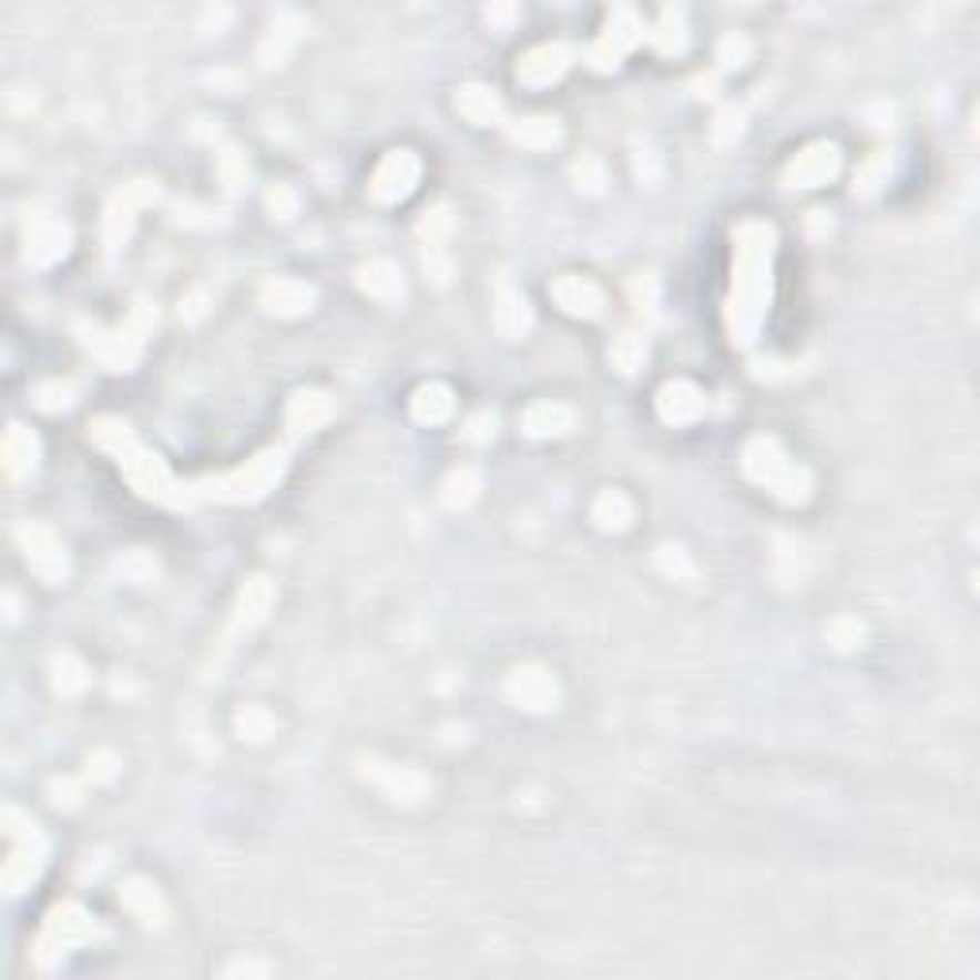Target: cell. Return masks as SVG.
I'll return each mask as SVG.
<instances>
[{"label": "cell", "mask_w": 980, "mask_h": 980, "mask_svg": "<svg viewBox=\"0 0 980 980\" xmlns=\"http://www.w3.org/2000/svg\"><path fill=\"white\" fill-rule=\"evenodd\" d=\"M770 257L774 231L766 223H743L735 231V276H732V307L728 329L739 345L755 341L758 323L770 303Z\"/></svg>", "instance_id": "obj_1"}, {"label": "cell", "mask_w": 980, "mask_h": 980, "mask_svg": "<svg viewBox=\"0 0 980 980\" xmlns=\"http://www.w3.org/2000/svg\"><path fill=\"white\" fill-rule=\"evenodd\" d=\"M743 476L758 487H770L789 506L805 502L808 490H813V476L805 468H797L774 437H751L747 449H743Z\"/></svg>", "instance_id": "obj_2"}, {"label": "cell", "mask_w": 980, "mask_h": 980, "mask_svg": "<svg viewBox=\"0 0 980 980\" xmlns=\"http://www.w3.org/2000/svg\"><path fill=\"white\" fill-rule=\"evenodd\" d=\"M284 468H287V449L284 445H276V449H265V452L253 456V460H245L238 471H231V476L196 483V494L218 498V502H257V498H265L268 490L276 487V479L284 476Z\"/></svg>", "instance_id": "obj_3"}, {"label": "cell", "mask_w": 980, "mask_h": 980, "mask_svg": "<svg viewBox=\"0 0 980 980\" xmlns=\"http://www.w3.org/2000/svg\"><path fill=\"white\" fill-rule=\"evenodd\" d=\"M157 326V315L154 307H146V303H139V307L131 310V318H126V326L120 329H96V326H84V345H89V353L100 360V365H108L112 371H126L134 368V360L142 357V341L150 337V329Z\"/></svg>", "instance_id": "obj_4"}, {"label": "cell", "mask_w": 980, "mask_h": 980, "mask_svg": "<svg viewBox=\"0 0 980 980\" xmlns=\"http://www.w3.org/2000/svg\"><path fill=\"white\" fill-rule=\"evenodd\" d=\"M96 939H104V927H100L96 919H92L89 911L81 908V904H62V908L50 911L47 927H42V935H39V942H35L39 969H54L70 950H78V946H89V942H96Z\"/></svg>", "instance_id": "obj_5"}, {"label": "cell", "mask_w": 980, "mask_h": 980, "mask_svg": "<svg viewBox=\"0 0 980 980\" xmlns=\"http://www.w3.org/2000/svg\"><path fill=\"white\" fill-rule=\"evenodd\" d=\"M16 540H20L28 568L35 571L42 582H62L65 574H70V555H65V544L50 525H42V521H23V525L16 529Z\"/></svg>", "instance_id": "obj_6"}, {"label": "cell", "mask_w": 980, "mask_h": 980, "mask_svg": "<svg viewBox=\"0 0 980 980\" xmlns=\"http://www.w3.org/2000/svg\"><path fill=\"white\" fill-rule=\"evenodd\" d=\"M365 777L384 793L395 805H421V800L433 793V782H429L426 770L418 766H402V763H384V758H365Z\"/></svg>", "instance_id": "obj_7"}, {"label": "cell", "mask_w": 980, "mask_h": 980, "mask_svg": "<svg viewBox=\"0 0 980 980\" xmlns=\"http://www.w3.org/2000/svg\"><path fill=\"white\" fill-rule=\"evenodd\" d=\"M120 463H123V471H126V479H131V487L139 490V494H146V498H157V502H181V498L173 494V476H169V468L162 460H157L154 452H146L142 449L139 441H126L120 452Z\"/></svg>", "instance_id": "obj_8"}, {"label": "cell", "mask_w": 980, "mask_h": 980, "mask_svg": "<svg viewBox=\"0 0 980 980\" xmlns=\"http://www.w3.org/2000/svg\"><path fill=\"white\" fill-rule=\"evenodd\" d=\"M418 176H421L418 157H414L410 150H391V154L376 165V173H371L368 192L376 204H399V200H407L414 192Z\"/></svg>", "instance_id": "obj_9"}, {"label": "cell", "mask_w": 980, "mask_h": 980, "mask_svg": "<svg viewBox=\"0 0 980 980\" xmlns=\"http://www.w3.org/2000/svg\"><path fill=\"white\" fill-rule=\"evenodd\" d=\"M644 35L647 31H644V23H640V16L632 12V8H616V12L610 16V23H605L602 39H598L594 50H590V62H594L598 70H613V65L621 62V58L629 54Z\"/></svg>", "instance_id": "obj_10"}, {"label": "cell", "mask_w": 980, "mask_h": 980, "mask_svg": "<svg viewBox=\"0 0 980 980\" xmlns=\"http://www.w3.org/2000/svg\"><path fill=\"white\" fill-rule=\"evenodd\" d=\"M506 697L513 701L518 708H525V713H548V708H555V701H560V686H555V678L544 671V666H513L510 678H506Z\"/></svg>", "instance_id": "obj_11"}, {"label": "cell", "mask_w": 980, "mask_h": 980, "mask_svg": "<svg viewBox=\"0 0 980 980\" xmlns=\"http://www.w3.org/2000/svg\"><path fill=\"white\" fill-rule=\"evenodd\" d=\"M70 242H73L70 226H65L62 218L35 215V218H28V231H23V257H28L31 265L47 268L70 253Z\"/></svg>", "instance_id": "obj_12"}, {"label": "cell", "mask_w": 980, "mask_h": 980, "mask_svg": "<svg viewBox=\"0 0 980 980\" xmlns=\"http://www.w3.org/2000/svg\"><path fill=\"white\" fill-rule=\"evenodd\" d=\"M154 196H157L154 184L134 181V184H123V188L115 192L112 200H108V211H104V242L112 245V249L126 242V234H131V226H134V211L146 207Z\"/></svg>", "instance_id": "obj_13"}, {"label": "cell", "mask_w": 980, "mask_h": 980, "mask_svg": "<svg viewBox=\"0 0 980 980\" xmlns=\"http://www.w3.org/2000/svg\"><path fill=\"white\" fill-rule=\"evenodd\" d=\"M839 173V150L831 142H813L805 146L789 165H785L782 181L789 188H816V184H827L831 176Z\"/></svg>", "instance_id": "obj_14"}, {"label": "cell", "mask_w": 980, "mask_h": 980, "mask_svg": "<svg viewBox=\"0 0 980 980\" xmlns=\"http://www.w3.org/2000/svg\"><path fill=\"white\" fill-rule=\"evenodd\" d=\"M571 58H574V50L563 47V42H540V47H532L529 54L518 62V81L532 84V89L560 81L563 73H568Z\"/></svg>", "instance_id": "obj_15"}, {"label": "cell", "mask_w": 980, "mask_h": 980, "mask_svg": "<svg viewBox=\"0 0 980 980\" xmlns=\"http://www.w3.org/2000/svg\"><path fill=\"white\" fill-rule=\"evenodd\" d=\"M552 299L560 303V310H568L571 318H598L605 307L602 287H598L594 280H586V276H574V273L555 276Z\"/></svg>", "instance_id": "obj_16"}, {"label": "cell", "mask_w": 980, "mask_h": 980, "mask_svg": "<svg viewBox=\"0 0 980 980\" xmlns=\"http://www.w3.org/2000/svg\"><path fill=\"white\" fill-rule=\"evenodd\" d=\"M261 307H265L268 315L299 318L315 307V287L303 284V280H292V276H276V280H268L265 287H261Z\"/></svg>", "instance_id": "obj_17"}, {"label": "cell", "mask_w": 980, "mask_h": 980, "mask_svg": "<svg viewBox=\"0 0 980 980\" xmlns=\"http://www.w3.org/2000/svg\"><path fill=\"white\" fill-rule=\"evenodd\" d=\"M42 861H47V839H42V835H35V839H16L12 855L4 861V874H0L4 889L12 892V897L23 892L42 874Z\"/></svg>", "instance_id": "obj_18"}, {"label": "cell", "mask_w": 980, "mask_h": 980, "mask_svg": "<svg viewBox=\"0 0 980 980\" xmlns=\"http://www.w3.org/2000/svg\"><path fill=\"white\" fill-rule=\"evenodd\" d=\"M529 303L521 299V292L506 276H494V329L502 337H510V341H518V337L529 334Z\"/></svg>", "instance_id": "obj_19"}, {"label": "cell", "mask_w": 980, "mask_h": 980, "mask_svg": "<svg viewBox=\"0 0 980 980\" xmlns=\"http://www.w3.org/2000/svg\"><path fill=\"white\" fill-rule=\"evenodd\" d=\"M655 410L659 418L671 421V426H690V421H697L701 410H705V395H701L694 384H686V379H671V384L659 387Z\"/></svg>", "instance_id": "obj_20"}, {"label": "cell", "mask_w": 980, "mask_h": 980, "mask_svg": "<svg viewBox=\"0 0 980 980\" xmlns=\"http://www.w3.org/2000/svg\"><path fill=\"white\" fill-rule=\"evenodd\" d=\"M574 410L563 407V402H532V407L521 414V429H525V437H537V441H548V437H568L574 429Z\"/></svg>", "instance_id": "obj_21"}, {"label": "cell", "mask_w": 980, "mask_h": 980, "mask_svg": "<svg viewBox=\"0 0 980 980\" xmlns=\"http://www.w3.org/2000/svg\"><path fill=\"white\" fill-rule=\"evenodd\" d=\"M276 605V590L268 579H249L245 582V590L238 594V605H234V632H249L257 629L261 621H265L268 613H273Z\"/></svg>", "instance_id": "obj_22"}, {"label": "cell", "mask_w": 980, "mask_h": 980, "mask_svg": "<svg viewBox=\"0 0 980 980\" xmlns=\"http://www.w3.org/2000/svg\"><path fill=\"white\" fill-rule=\"evenodd\" d=\"M4 471L8 479H28L31 471H35L39 463V441L35 433H31L28 426H20V421H12L4 433Z\"/></svg>", "instance_id": "obj_23"}, {"label": "cell", "mask_w": 980, "mask_h": 980, "mask_svg": "<svg viewBox=\"0 0 980 980\" xmlns=\"http://www.w3.org/2000/svg\"><path fill=\"white\" fill-rule=\"evenodd\" d=\"M357 287L379 303H395V299H402V273L395 261L376 257V261H368V265H360Z\"/></svg>", "instance_id": "obj_24"}, {"label": "cell", "mask_w": 980, "mask_h": 980, "mask_svg": "<svg viewBox=\"0 0 980 980\" xmlns=\"http://www.w3.org/2000/svg\"><path fill=\"white\" fill-rule=\"evenodd\" d=\"M329 414H334V402H329L326 391H299L287 402V429L292 433H315L323 421H329Z\"/></svg>", "instance_id": "obj_25"}, {"label": "cell", "mask_w": 980, "mask_h": 980, "mask_svg": "<svg viewBox=\"0 0 980 980\" xmlns=\"http://www.w3.org/2000/svg\"><path fill=\"white\" fill-rule=\"evenodd\" d=\"M456 108L468 123L476 126H490V123H502V100L490 84H463L460 96H456Z\"/></svg>", "instance_id": "obj_26"}, {"label": "cell", "mask_w": 980, "mask_h": 980, "mask_svg": "<svg viewBox=\"0 0 980 980\" xmlns=\"http://www.w3.org/2000/svg\"><path fill=\"white\" fill-rule=\"evenodd\" d=\"M120 904L131 911V916H139L142 923H162L165 919L162 892H157V885L146 881V877H131V881L120 889Z\"/></svg>", "instance_id": "obj_27"}, {"label": "cell", "mask_w": 980, "mask_h": 980, "mask_svg": "<svg viewBox=\"0 0 980 980\" xmlns=\"http://www.w3.org/2000/svg\"><path fill=\"white\" fill-rule=\"evenodd\" d=\"M452 410H456V399L445 384H421L410 399V414L421 426H441V421L452 418Z\"/></svg>", "instance_id": "obj_28"}, {"label": "cell", "mask_w": 980, "mask_h": 980, "mask_svg": "<svg viewBox=\"0 0 980 980\" xmlns=\"http://www.w3.org/2000/svg\"><path fill=\"white\" fill-rule=\"evenodd\" d=\"M590 518L605 532H624L632 525V518H636V506H632V498L624 490H602L594 498V506H590Z\"/></svg>", "instance_id": "obj_29"}, {"label": "cell", "mask_w": 980, "mask_h": 980, "mask_svg": "<svg viewBox=\"0 0 980 980\" xmlns=\"http://www.w3.org/2000/svg\"><path fill=\"white\" fill-rule=\"evenodd\" d=\"M299 31H303L299 16H280V20L273 23V31H268V39L261 42V62H265V65H280L284 58L292 54L295 42H299Z\"/></svg>", "instance_id": "obj_30"}, {"label": "cell", "mask_w": 980, "mask_h": 980, "mask_svg": "<svg viewBox=\"0 0 980 980\" xmlns=\"http://www.w3.org/2000/svg\"><path fill=\"white\" fill-rule=\"evenodd\" d=\"M50 678H54V690L62 697H78L89 690V666H84L78 655L62 652V655H54V663H50Z\"/></svg>", "instance_id": "obj_31"}, {"label": "cell", "mask_w": 980, "mask_h": 980, "mask_svg": "<svg viewBox=\"0 0 980 980\" xmlns=\"http://www.w3.org/2000/svg\"><path fill=\"white\" fill-rule=\"evenodd\" d=\"M276 728H280V721H276L273 713H268L265 705H245L238 716H234V732L242 735V739L249 743H265L273 739Z\"/></svg>", "instance_id": "obj_32"}, {"label": "cell", "mask_w": 980, "mask_h": 980, "mask_svg": "<svg viewBox=\"0 0 980 980\" xmlns=\"http://www.w3.org/2000/svg\"><path fill=\"white\" fill-rule=\"evenodd\" d=\"M513 142H521L525 150H552L560 142V126L555 120H544V115H532V120H521L510 126Z\"/></svg>", "instance_id": "obj_33"}, {"label": "cell", "mask_w": 980, "mask_h": 980, "mask_svg": "<svg viewBox=\"0 0 980 980\" xmlns=\"http://www.w3.org/2000/svg\"><path fill=\"white\" fill-rule=\"evenodd\" d=\"M610 360L616 371H624V376H632L636 368H644L647 360V341L640 334H621L616 341L610 345Z\"/></svg>", "instance_id": "obj_34"}, {"label": "cell", "mask_w": 980, "mask_h": 980, "mask_svg": "<svg viewBox=\"0 0 980 980\" xmlns=\"http://www.w3.org/2000/svg\"><path fill=\"white\" fill-rule=\"evenodd\" d=\"M655 47L663 50V54H678V50H686V23H682V12L678 8H666L663 20H659V28L652 31Z\"/></svg>", "instance_id": "obj_35"}, {"label": "cell", "mask_w": 980, "mask_h": 980, "mask_svg": "<svg viewBox=\"0 0 980 980\" xmlns=\"http://www.w3.org/2000/svg\"><path fill=\"white\" fill-rule=\"evenodd\" d=\"M479 494V471L476 468H460L452 471L449 479H445V502L452 506V510H463V506H471Z\"/></svg>", "instance_id": "obj_36"}, {"label": "cell", "mask_w": 980, "mask_h": 980, "mask_svg": "<svg viewBox=\"0 0 980 980\" xmlns=\"http://www.w3.org/2000/svg\"><path fill=\"white\" fill-rule=\"evenodd\" d=\"M824 636L835 652H855V647H861V640H866V629L858 624V616H835V621H827Z\"/></svg>", "instance_id": "obj_37"}, {"label": "cell", "mask_w": 980, "mask_h": 980, "mask_svg": "<svg viewBox=\"0 0 980 980\" xmlns=\"http://www.w3.org/2000/svg\"><path fill=\"white\" fill-rule=\"evenodd\" d=\"M452 231H456V218L445 204L426 211V218H421V242H426V249H441Z\"/></svg>", "instance_id": "obj_38"}, {"label": "cell", "mask_w": 980, "mask_h": 980, "mask_svg": "<svg viewBox=\"0 0 980 980\" xmlns=\"http://www.w3.org/2000/svg\"><path fill=\"white\" fill-rule=\"evenodd\" d=\"M659 571H663L666 579H674V582H694L697 579V563L690 560V552H682V548H674V544L659 548Z\"/></svg>", "instance_id": "obj_39"}, {"label": "cell", "mask_w": 980, "mask_h": 980, "mask_svg": "<svg viewBox=\"0 0 980 980\" xmlns=\"http://www.w3.org/2000/svg\"><path fill=\"white\" fill-rule=\"evenodd\" d=\"M115 568H120V574L126 582H150L157 574V563H154V555H146V552H126L120 563H115Z\"/></svg>", "instance_id": "obj_40"}, {"label": "cell", "mask_w": 980, "mask_h": 980, "mask_svg": "<svg viewBox=\"0 0 980 980\" xmlns=\"http://www.w3.org/2000/svg\"><path fill=\"white\" fill-rule=\"evenodd\" d=\"M218 176H223L226 188H242L245 176H249L245 154H238V150H223V154H218Z\"/></svg>", "instance_id": "obj_41"}, {"label": "cell", "mask_w": 980, "mask_h": 980, "mask_svg": "<svg viewBox=\"0 0 980 980\" xmlns=\"http://www.w3.org/2000/svg\"><path fill=\"white\" fill-rule=\"evenodd\" d=\"M885 181H889V154L874 157V162L861 169L858 181H855V192H858V196H874V192L881 188Z\"/></svg>", "instance_id": "obj_42"}, {"label": "cell", "mask_w": 980, "mask_h": 980, "mask_svg": "<svg viewBox=\"0 0 980 980\" xmlns=\"http://www.w3.org/2000/svg\"><path fill=\"white\" fill-rule=\"evenodd\" d=\"M120 774V755L115 751H92L89 755V782L92 785H108L112 777Z\"/></svg>", "instance_id": "obj_43"}, {"label": "cell", "mask_w": 980, "mask_h": 980, "mask_svg": "<svg viewBox=\"0 0 980 980\" xmlns=\"http://www.w3.org/2000/svg\"><path fill=\"white\" fill-rule=\"evenodd\" d=\"M571 176L579 181V188H586V192H602V184H605V169L598 157H582V162H574Z\"/></svg>", "instance_id": "obj_44"}, {"label": "cell", "mask_w": 980, "mask_h": 980, "mask_svg": "<svg viewBox=\"0 0 980 980\" xmlns=\"http://www.w3.org/2000/svg\"><path fill=\"white\" fill-rule=\"evenodd\" d=\"M35 402L42 410H65L73 402V387L70 384H42L39 391H35Z\"/></svg>", "instance_id": "obj_45"}, {"label": "cell", "mask_w": 980, "mask_h": 980, "mask_svg": "<svg viewBox=\"0 0 980 980\" xmlns=\"http://www.w3.org/2000/svg\"><path fill=\"white\" fill-rule=\"evenodd\" d=\"M739 131H743V112H739V108H724V112L716 115V126H713L716 146H728L732 139H739Z\"/></svg>", "instance_id": "obj_46"}, {"label": "cell", "mask_w": 980, "mask_h": 980, "mask_svg": "<svg viewBox=\"0 0 980 980\" xmlns=\"http://www.w3.org/2000/svg\"><path fill=\"white\" fill-rule=\"evenodd\" d=\"M295 207H299V200H295L292 188H284V184H280L276 192H268V211H273L276 218H292Z\"/></svg>", "instance_id": "obj_47"}, {"label": "cell", "mask_w": 980, "mask_h": 980, "mask_svg": "<svg viewBox=\"0 0 980 980\" xmlns=\"http://www.w3.org/2000/svg\"><path fill=\"white\" fill-rule=\"evenodd\" d=\"M50 800H54L58 808H78L81 805V789L70 782V777H62V782L50 785Z\"/></svg>", "instance_id": "obj_48"}, {"label": "cell", "mask_w": 980, "mask_h": 980, "mask_svg": "<svg viewBox=\"0 0 980 980\" xmlns=\"http://www.w3.org/2000/svg\"><path fill=\"white\" fill-rule=\"evenodd\" d=\"M747 54H751V47H747V39H724L721 42V62L724 65H735V70H739L743 62H747Z\"/></svg>", "instance_id": "obj_49"}, {"label": "cell", "mask_w": 980, "mask_h": 980, "mask_svg": "<svg viewBox=\"0 0 980 980\" xmlns=\"http://www.w3.org/2000/svg\"><path fill=\"white\" fill-rule=\"evenodd\" d=\"M659 173H663V165H659V154L655 150H640L636 154V176L644 184H655L659 181Z\"/></svg>", "instance_id": "obj_50"}, {"label": "cell", "mask_w": 980, "mask_h": 980, "mask_svg": "<svg viewBox=\"0 0 980 980\" xmlns=\"http://www.w3.org/2000/svg\"><path fill=\"white\" fill-rule=\"evenodd\" d=\"M463 437H468V441H490V437H494V414H476V418L468 421V429H463Z\"/></svg>", "instance_id": "obj_51"}, {"label": "cell", "mask_w": 980, "mask_h": 980, "mask_svg": "<svg viewBox=\"0 0 980 980\" xmlns=\"http://www.w3.org/2000/svg\"><path fill=\"white\" fill-rule=\"evenodd\" d=\"M483 16H487V23L494 31H510L513 20H518V8H513V4H494V8H487Z\"/></svg>", "instance_id": "obj_52"}, {"label": "cell", "mask_w": 980, "mask_h": 980, "mask_svg": "<svg viewBox=\"0 0 980 980\" xmlns=\"http://www.w3.org/2000/svg\"><path fill=\"white\" fill-rule=\"evenodd\" d=\"M426 273L433 276L437 284H449V261H445V253L441 249H426Z\"/></svg>", "instance_id": "obj_53"}, {"label": "cell", "mask_w": 980, "mask_h": 980, "mask_svg": "<svg viewBox=\"0 0 980 980\" xmlns=\"http://www.w3.org/2000/svg\"><path fill=\"white\" fill-rule=\"evenodd\" d=\"M238 973H273V966H268V961H234V966H226V977H238Z\"/></svg>", "instance_id": "obj_54"}]
</instances>
